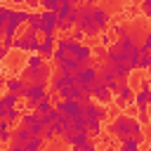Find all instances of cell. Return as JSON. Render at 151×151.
Segmentation results:
<instances>
[{"instance_id": "cell-1", "label": "cell", "mask_w": 151, "mask_h": 151, "mask_svg": "<svg viewBox=\"0 0 151 151\" xmlns=\"http://www.w3.org/2000/svg\"><path fill=\"white\" fill-rule=\"evenodd\" d=\"M109 132L116 139H127V137H144V125L139 118L127 116V113H118L111 123H109Z\"/></svg>"}, {"instance_id": "cell-2", "label": "cell", "mask_w": 151, "mask_h": 151, "mask_svg": "<svg viewBox=\"0 0 151 151\" xmlns=\"http://www.w3.org/2000/svg\"><path fill=\"white\" fill-rule=\"evenodd\" d=\"M80 7H83V14H80V19L76 21V28H78V31H83L87 38H94V35H99L101 31L97 28V24H94V19H92V9H94V5L85 2V5H80Z\"/></svg>"}, {"instance_id": "cell-3", "label": "cell", "mask_w": 151, "mask_h": 151, "mask_svg": "<svg viewBox=\"0 0 151 151\" xmlns=\"http://www.w3.org/2000/svg\"><path fill=\"white\" fill-rule=\"evenodd\" d=\"M52 76H54V71H52L50 61L35 66V68H26V66H24V71H21V78L28 80V83H50Z\"/></svg>"}, {"instance_id": "cell-4", "label": "cell", "mask_w": 151, "mask_h": 151, "mask_svg": "<svg viewBox=\"0 0 151 151\" xmlns=\"http://www.w3.org/2000/svg\"><path fill=\"white\" fill-rule=\"evenodd\" d=\"M14 50L28 52V54H31V52H38V50H40V38H38V33L26 28V33H21V35L14 40Z\"/></svg>"}, {"instance_id": "cell-5", "label": "cell", "mask_w": 151, "mask_h": 151, "mask_svg": "<svg viewBox=\"0 0 151 151\" xmlns=\"http://www.w3.org/2000/svg\"><path fill=\"white\" fill-rule=\"evenodd\" d=\"M50 83H28V87H26V99H28V104L31 106H35L40 99H45L47 94H50Z\"/></svg>"}, {"instance_id": "cell-6", "label": "cell", "mask_w": 151, "mask_h": 151, "mask_svg": "<svg viewBox=\"0 0 151 151\" xmlns=\"http://www.w3.org/2000/svg\"><path fill=\"white\" fill-rule=\"evenodd\" d=\"M97 76H99V68H94V66L85 64V66L76 73V80H78V85L83 87V92H87V90H90V85L97 80Z\"/></svg>"}, {"instance_id": "cell-7", "label": "cell", "mask_w": 151, "mask_h": 151, "mask_svg": "<svg viewBox=\"0 0 151 151\" xmlns=\"http://www.w3.org/2000/svg\"><path fill=\"white\" fill-rule=\"evenodd\" d=\"M57 12L52 9H40V33L42 35H54L57 31Z\"/></svg>"}, {"instance_id": "cell-8", "label": "cell", "mask_w": 151, "mask_h": 151, "mask_svg": "<svg viewBox=\"0 0 151 151\" xmlns=\"http://www.w3.org/2000/svg\"><path fill=\"white\" fill-rule=\"evenodd\" d=\"M78 80H76V73H54L52 78H50V87L54 90V92H59V90H64V87H68V85H76Z\"/></svg>"}, {"instance_id": "cell-9", "label": "cell", "mask_w": 151, "mask_h": 151, "mask_svg": "<svg viewBox=\"0 0 151 151\" xmlns=\"http://www.w3.org/2000/svg\"><path fill=\"white\" fill-rule=\"evenodd\" d=\"M109 116V109L106 104H99V101H92L85 106V120H104Z\"/></svg>"}, {"instance_id": "cell-10", "label": "cell", "mask_w": 151, "mask_h": 151, "mask_svg": "<svg viewBox=\"0 0 151 151\" xmlns=\"http://www.w3.org/2000/svg\"><path fill=\"white\" fill-rule=\"evenodd\" d=\"M5 87H7V92H14V94H19V97H26L28 80H24L21 76H17V78H7V80H5Z\"/></svg>"}, {"instance_id": "cell-11", "label": "cell", "mask_w": 151, "mask_h": 151, "mask_svg": "<svg viewBox=\"0 0 151 151\" xmlns=\"http://www.w3.org/2000/svg\"><path fill=\"white\" fill-rule=\"evenodd\" d=\"M54 45H57V38H54V35H42L38 54H42V57H45V61H47V59H52V54H54Z\"/></svg>"}, {"instance_id": "cell-12", "label": "cell", "mask_w": 151, "mask_h": 151, "mask_svg": "<svg viewBox=\"0 0 151 151\" xmlns=\"http://www.w3.org/2000/svg\"><path fill=\"white\" fill-rule=\"evenodd\" d=\"M132 99H134V92H132V87L127 85V80L120 83V90H118V94L113 97V101L123 106V104H132Z\"/></svg>"}, {"instance_id": "cell-13", "label": "cell", "mask_w": 151, "mask_h": 151, "mask_svg": "<svg viewBox=\"0 0 151 151\" xmlns=\"http://www.w3.org/2000/svg\"><path fill=\"white\" fill-rule=\"evenodd\" d=\"M33 137V132H31V127H26V125H17L14 130H12V144H26L28 139Z\"/></svg>"}, {"instance_id": "cell-14", "label": "cell", "mask_w": 151, "mask_h": 151, "mask_svg": "<svg viewBox=\"0 0 151 151\" xmlns=\"http://www.w3.org/2000/svg\"><path fill=\"white\" fill-rule=\"evenodd\" d=\"M92 19H94L97 28H99V31H104V28L109 26V19H111V17H109V12H106V9H101V7H94V9H92Z\"/></svg>"}, {"instance_id": "cell-15", "label": "cell", "mask_w": 151, "mask_h": 151, "mask_svg": "<svg viewBox=\"0 0 151 151\" xmlns=\"http://www.w3.org/2000/svg\"><path fill=\"white\" fill-rule=\"evenodd\" d=\"M61 99H80L83 97V87L76 83V85H68V87H64V90H59L57 92Z\"/></svg>"}, {"instance_id": "cell-16", "label": "cell", "mask_w": 151, "mask_h": 151, "mask_svg": "<svg viewBox=\"0 0 151 151\" xmlns=\"http://www.w3.org/2000/svg\"><path fill=\"white\" fill-rule=\"evenodd\" d=\"M59 134H64V125H61L59 120H52V123L45 125V132H42L45 139H54V137H59Z\"/></svg>"}, {"instance_id": "cell-17", "label": "cell", "mask_w": 151, "mask_h": 151, "mask_svg": "<svg viewBox=\"0 0 151 151\" xmlns=\"http://www.w3.org/2000/svg\"><path fill=\"white\" fill-rule=\"evenodd\" d=\"M142 142H144V137H127V139L120 142V149L118 151H139Z\"/></svg>"}, {"instance_id": "cell-18", "label": "cell", "mask_w": 151, "mask_h": 151, "mask_svg": "<svg viewBox=\"0 0 151 151\" xmlns=\"http://www.w3.org/2000/svg\"><path fill=\"white\" fill-rule=\"evenodd\" d=\"M38 120H40V113H38L35 109H33V111H24V113H21V120H19V123H21V125H26V127H31V125H35Z\"/></svg>"}, {"instance_id": "cell-19", "label": "cell", "mask_w": 151, "mask_h": 151, "mask_svg": "<svg viewBox=\"0 0 151 151\" xmlns=\"http://www.w3.org/2000/svg\"><path fill=\"white\" fill-rule=\"evenodd\" d=\"M149 66H151V50L144 47V45H139V68L146 71Z\"/></svg>"}, {"instance_id": "cell-20", "label": "cell", "mask_w": 151, "mask_h": 151, "mask_svg": "<svg viewBox=\"0 0 151 151\" xmlns=\"http://www.w3.org/2000/svg\"><path fill=\"white\" fill-rule=\"evenodd\" d=\"M0 101H2L5 109H14V106H19V94H14V92H5V94H0Z\"/></svg>"}, {"instance_id": "cell-21", "label": "cell", "mask_w": 151, "mask_h": 151, "mask_svg": "<svg viewBox=\"0 0 151 151\" xmlns=\"http://www.w3.org/2000/svg\"><path fill=\"white\" fill-rule=\"evenodd\" d=\"M42 146H45V137H31V139L24 144L26 151H40Z\"/></svg>"}, {"instance_id": "cell-22", "label": "cell", "mask_w": 151, "mask_h": 151, "mask_svg": "<svg viewBox=\"0 0 151 151\" xmlns=\"http://www.w3.org/2000/svg\"><path fill=\"white\" fill-rule=\"evenodd\" d=\"M73 28H76V24H73L68 17H59V19H57V31L68 33V31H73Z\"/></svg>"}, {"instance_id": "cell-23", "label": "cell", "mask_w": 151, "mask_h": 151, "mask_svg": "<svg viewBox=\"0 0 151 151\" xmlns=\"http://www.w3.org/2000/svg\"><path fill=\"white\" fill-rule=\"evenodd\" d=\"M40 64H45V57H42V54L31 52V57H26V68H35V66H40Z\"/></svg>"}, {"instance_id": "cell-24", "label": "cell", "mask_w": 151, "mask_h": 151, "mask_svg": "<svg viewBox=\"0 0 151 151\" xmlns=\"http://www.w3.org/2000/svg\"><path fill=\"white\" fill-rule=\"evenodd\" d=\"M76 7V2L73 0H61L59 2V7H57V17H68V12Z\"/></svg>"}, {"instance_id": "cell-25", "label": "cell", "mask_w": 151, "mask_h": 151, "mask_svg": "<svg viewBox=\"0 0 151 151\" xmlns=\"http://www.w3.org/2000/svg\"><path fill=\"white\" fill-rule=\"evenodd\" d=\"M26 24H28V31L40 33V9H38V12H31V19H28Z\"/></svg>"}, {"instance_id": "cell-26", "label": "cell", "mask_w": 151, "mask_h": 151, "mask_svg": "<svg viewBox=\"0 0 151 151\" xmlns=\"http://www.w3.org/2000/svg\"><path fill=\"white\" fill-rule=\"evenodd\" d=\"M21 113H24V111H19V106H14V109H7V113H5V120H7V123H17V120H21Z\"/></svg>"}, {"instance_id": "cell-27", "label": "cell", "mask_w": 151, "mask_h": 151, "mask_svg": "<svg viewBox=\"0 0 151 151\" xmlns=\"http://www.w3.org/2000/svg\"><path fill=\"white\" fill-rule=\"evenodd\" d=\"M9 14H12V7H9V5H0V26H2V28H5Z\"/></svg>"}, {"instance_id": "cell-28", "label": "cell", "mask_w": 151, "mask_h": 151, "mask_svg": "<svg viewBox=\"0 0 151 151\" xmlns=\"http://www.w3.org/2000/svg\"><path fill=\"white\" fill-rule=\"evenodd\" d=\"M59 2H61V0H42V2H40V7H42V9H52V12H57Z\"/></svg>"}, {"instance_id": "cell-29", "label": "cell", "mask_w": 151, "mask_h": 151, "mask_svg": "<svg viewBox=\"0 0 151 151\" xmlns=\"http://www.w3.org/2000/svg\"><path fill=\"white\" fill-rule=\"evenodd\" d=\"M31 132H33V137H42V132H45V125H42V120H38L35 125H31Z\"/></svg>"}, {"instance_id": "cell-30", "label": "cell", "mask_w": 151, "mask_h": 151, "mask_svg": "<svg viewBox=\"0 0 151 151\" xmlns=\"http://www.w3.org/2000/svg\"><path fill=\"white\" fill-rule=\"evenodd\" d=\"M111 42H113L111 40V33H99V45L101 47H111Z\"/></svg>"}, {"instance_id": "cell-31", "label": "cell", "mask_w": 151, "mask_h": 151, "mask_svg": "<svg viewBox=\"0 0 151 151\" xmlns=\"http://www.w3.org/2000/svg\"><path fill=\"white\" fill-rule=\"evenodd\" d=\"M142 14L146 19H151V0H142Z\"/></svg>"}, {"instance_id": "cell-32", "label": "cell", "mask_w": 151, "mask_h": 151, "mask_svg": "<svg viewBox=\"0 0 151 151\" xmlns=\"http://www.w3.org/2000/svg\"><path fill=\"white\" fill-rule=\"evenodd\" d=\"M0 142H12V130H0Z\"/></svg>"}, {"instance_id": "cell-33", "label": "cell", "mask_w": 151, "mask_h": 151, "mask_svg": "<svg viewBox=\"0 0 151 151\" xmlns=\"http://www.w3.org/2000/svg\"><path fill=\"white\" fill-rule=\"evenodd\" d=\"M71 38H73V40H78V42H83V38H87V35H85L83 31H78V28H73V35H71Z\"/></svg>"}, {"instance_id": "cell-34", "label": "cell", "mask_w": 151, "mask_h": 151, "mask_svg": "<svg viewBox=\"0 0 151 151\" xmlns=\"http://www.w3.org/2000/svg\"><path fill=\"white\" fill-rule=\"evenodd\" d=\"M125 31H127V28H125L123 24H113V33H116V35H123Z\"/></svg>"}, {"instance_id": "cell-35", "label": "cell", "mask_w": 151, "mask_h": 151, "mask_svg": "<svg viewBox=\"0 0 151 151\" xmlns=\"http://www.w3.org/2000/svg\"><path fill=\"white\" fill-rule=\"evenodd\" d=\"M40 2H42V0H26V5H28V7L33 9V12H38V7H40Z\"/></svg>"}, {"instance_id": "cell-36", "label": "cell", "mask_w": 151, "mask_h": 151, "mask_svg": "<svg viewBox=\"0 0 151 151\" xmlns=\"http://www.w3.org/2000/svg\"><path fill=\"white\" fill-rule=\"evenodd\" d=\"M7 54H9V47H5V45L0 42V61H5V59H7Z\"/></svg>"}, {"instance_id": "cell-37", "label": "cell", "mask_w": 151, "mask_h": 151, "mask_svg": "<svg viewBox=\"0 0 151 151\" xmlns=\"http://www.w3.org/2000/svg\"><path fill=\"white\" fill-rule=\"evenodd\" d=\"M142 45L151 50V31H146V33H144V40H142Z\"/></svg>"}, {"instance_id": "cell-38", "label": "cell", "mask_w": 151, "mask_h": 151, "mask_svg": "<svg viewBox=\"0 0 151 151\" xmlns=\"http://www.w3.org/2000/svg\"><path fill=\"white\" fill-rule=\"evenodd\" d=\"M7 151H26V149H24V146H21V144H12V146H9V149H7Z\"/></svg>"}, {"instance_id": "cell-39", "label": "cell", "mask_w": 151, "mask_h": 151, "mask_svg": "<svg viewBox=\"0 0 151 151\" xmlns=\"http://www.w3.org/2000/svg\"><path fill=\"white\" fill-rule=\"evenodd\" d=\"M5 113H7V109L2 106V101H0V118H5Z\"/></svg>"}, {"instance_id": "cell-40", "label": "cell", "mask_w": 151, "mask_h": 151, "mask_svg": "<svg viewBox=\"0 0 151 151\" xmlns=\"http://www.w3.org/2000/svg\"><path fill=\"white\" fill-rule=\"evenodd\" d=\"M9 2H12V5H17V7H19V5H26V0H9Z\"/></svg>"}, {"instance_id": "cell-41", "label": "cell", "mask_w": 151, "mask_h": 151, "mask_svg": "<svg viewBox=\"0 0 151 151\" xmlns=\"http://www.w3.org/2000/svg\"><path fill=\"white\" fill-rule=\"evenodd\" d=\"M146 104H149V109H151V92H149V101H146Z\"/></svg>"}, {"instance_id": "cell-42", "label": "cell", "mask_w": 151, "mask_h": 151, "mask_svg": "<svg viewBox=\"0 0 151 151\" xmlns=\"http://www.w3.org/2000/svg\"><path fill=\"white\" fill-rule=\"evenodd\" d=\"M146 73H149V78H151V66H149V68H146Z\"/></svg>"}, {"instance_id": "cell-43", "label": "cell", "mask_w": 151, "mask_h": 151, "mask_svg": "<svg viewBox=\"0 0 151 151\" xmlns=\"http://www.w3.org/2000/svg\"><path fill=\"white\" fill-rule=\"evenodd\" d=\"M7 2H9V0H0V5H7Z\"/></svg>"}, {"instance_id": "cell-44", "label": "cell", "mask_w": 151, "mask_h": 151, "mask_svg": "<svg viewBox=\"0 0 151 151\" xmlns=\"http://www.w3.org/2000/svg\"><path fill=\"white\" fill-rule=\"evenodd\" d=\"M0 40H2V26H0Z\"/></svg>"}, {"instance_id": "cell-45", "label": "cell", "mask_w": 151, "mask_h": 151, "mask_svg": "<svg viewBox=\"0 0 151 151\" xmlns=\"http://www.w3.org/2000/svg\"><path fill=\"white\" fill-rule=\"evenodd\" d=\"M146 151H151V139H149V149H146Z\"/></svg>"}, {"instance_id": "cell-46", "label": "cell", "mask_w": 151, "mask_h": 151, "mask_svg": "<svg viewBox=\"0 0 151 151\" xmlns=\"http://www.w3.org/2000/svg\"><path fill=\"white\" fill-rule=\"evenodd\" d=\"M92 151H97V149H92Z\"/></svg>"}, {"instance_id": "cell-47", "label": "cell", "mask_w": 151, "mask_h": 151, "mask_svg": "<svg viewBox=\"0 0 151 151\" xmlns=\"http://www.w3.org/2000/svg\"><path fill=\"white\" fill-rule=\"evenodd\" d=\"M149 92H151V90H149Z\"/></svg>"}, {"instance_id": "cell-48", "label": "cell", "mask_w": 151, "mask_h": 151, "mask_svg": "<svg viewBox=\"0 0 151 151\" xmlns=\"http://www.w3.org/2000/svg\"><path fill=\"white\" fill-rule=\"evenodd\" d=\"M0 120H2V118H0Z\"/></svg>"}, {"instance_id": "cell-49", "label": "cell", "mask_w": 151, "mask_h": 151, "mask_svg": "<svg viewBox=\"0 0 151 151\" xmlns=\"http://www.w3.org/2000/svg\"><path fill=\"white\" fill-rule=\"evenodd\" d=\"M0 151H2V149H0Z\"/></svg>"}]
</instances>
